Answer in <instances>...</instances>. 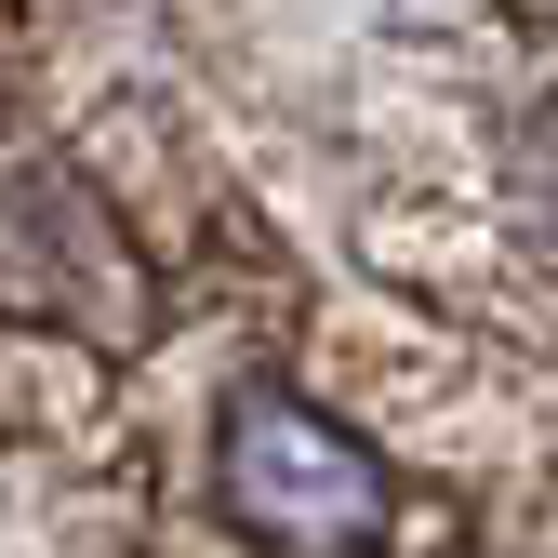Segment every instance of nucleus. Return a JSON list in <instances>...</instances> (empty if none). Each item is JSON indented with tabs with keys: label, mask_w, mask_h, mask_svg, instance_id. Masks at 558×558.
I'll return each mask as SVG.
<instances>
[{
	"label": "nucleus",
	"mask_w": 558,
	"mask_h": 558,
	"mask_svg": "<svg viewBox=\"0 0 558 558\" xmlns=\"http://www.w3.org/2000/svg\"><path fill=\"white\" fill-rule=\"evenodd\" d=\"M214 493H227V519H240L266 558H386V545H399V478L345 439L319 399H293V386L227 399Z\"/></svg>",
	"instance_id": "obj_1"
}]
</instances>
